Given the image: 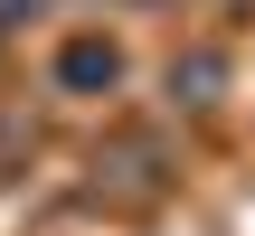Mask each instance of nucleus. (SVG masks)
<instances>
[{
    "label": "nucleus",
    "mask_w": 255,
    "mask_h": 236,
    "mask_svg": "<svg viewBox=\"0 0 255 236\" xmlns=\"http://www.w3.org/2000/svg\"><path fill=\"white\" fill-rule=\"evenodd\" d=\"M66 76H76V85H95V76L114 85V47H76V57H66Z\"/></svg>",
    "instance_id": "obj_1"
}]
</instances>
